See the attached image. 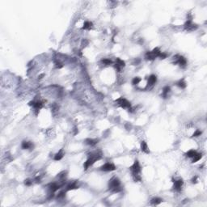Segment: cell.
Listing matches in <instances>:
<instances>
[{
    "mask_svg": "<svg viewBox=\"0 0 207 207\" xmlns=\"http://www.w3.org/2000/svg\"><path fill=\"white\" fill-rule=\"evenodd\" d=\"M131 172H132V176L133 179L135 182L138 181H141L142 178H141V167H140V164L138 163V160H136L135 162L134 163V164L130 168Z\"/></svg>",
    "mask_w": 207,
    "mask_h": 207,
    "instance_id": "cell-1",
    "label": "cell"
},
{
    "mask_svg": "<svg viewBox=\"0 0 207 207\" xmlns=\"http://www.w3.org/2000/svg\"><path fill=\"white\" fill-rule=\"evenodd\" d=\"M102 157V154L100 152H98V151H96V152L95 153H92L90 155H89L88 159H87V160L86 161V162L84 163V164H83V167H84L85 169H87L89 168V167H91L92 165L94 164L95 162H96V160H99V159H100Z\"/></svg>",
    "mask_w": 207,
    "mask_h": 207,
    "instance_id": "cell-2",
    "label": "cell"
},
{
    "mask_svg": "<svg viewBox=\"0 0 207 207\" xmlns=\"http://www.w3.org/2000/svg\"><path fill=\"white\" fill-rule=\"evenodd\" d=\"M109 188L110 190H112L113 193H119V192H121V188L120 180L117 177H113V179H111L109 183Z\"/></svg>",
    "mask_w": 207,
    "mask_h": 207,
    "instance_id": "cell-3",
    "label": "cell"
},
{
    "mask_svg": "<svg viewBox=\"0 0 207 207\" xmlns=\"http://www.w3.org/2000/svg\"><path fill=\"white\" fill-rule=\"evenodd\" d=\"M116 102H117L119 106H121V107L123 108V109H131V104L126 99L121 97V98L117 99V100H116Z\"/></svg>",
    "mask_w": 207,
    "mask_h": 207,
    "instance_id": "cell-4",
    "label": "cell"
},
{
    "mask_svg": "<svg viewBox=\"0 0 207 207\" xmlns=\"http://www.w3.org/2000/svg\"><path fill=\"white\" fill-rule=\"evenodd\" d=\"M115 169L116 166L113 164H111V163H106L105 164H104L100 168V170L104 171V172H112V171H114Z\"/></svg>",
    "mask_w": 207,
    "mask_h": 207,
    "instance_id": "cell-5",
    "label": "cell"
},
{
    "mask_svg": "<svg viewBox=\"0 0 207 207\" xmlns=\"http://www.w3.org/2000/svg\"><path fill=\"white\" fill-rule=\"evenodd\" d=\"M185 28L187 30V31H193V30H195L197 28V25L195 24H193V23L192 22V20H189L185 23Z\"/></svg>",
    "mask_w": 207,
    "mask_h": 207,
    "instance_id": "cell-6",
    "label": "cell"
},
{
    "mask_svg": "<svg viewBox=\"0 0 207 207\" xmlns=\"http://www.w3.org/2000/svg\"><path fill=\"white\" fill-rule=\"evenodd\" d=\"M174 189L175 190L180 192V190H181V187L182 185H183L184 184V181L182 179H180V180H174Z\"/></svg>",
    "mask_w": 207,
    "mask_h": 207,
    "instance_id": "cell-7",
    "label": "cell"
},
{
    "mask_svg": "<svg viewBox=\"0 0 207 207\" xmlns=\"http://www.w3.org/2000/svg\"><path fill=\"white\" fill-rule=\"evenodd\" d=\"M178 58H176V63L179 64V65L180 66H182V67H185V66H186V64H187V61H186V59L185 58H184L183 56H179V55H177Z\"/></svg>",
    "mask_w": 207,
    "mask_h": 207,
    "instance_id": "cell-8",
    "label": "cell"
},
{
    "mask_svg": "<svg viewBox=\"0 0 207 207\" xmlns=\"http://www.w3.org/2000/svg\"><path fill=\"white\" fill-rule=\"evenodd\" d=\"M29 105H33V107L35 108V109H37V110L41 109V108L43 107V104H42V102H41V101H37V102L33 101V102H30Z\"/></svg>",
    "mask_w": 207,
    "mask_h": 207,
    "instance_id": "cell-9",
    "label": "cell"
},
{
    "mask_svg": "<svg viewBox=\"0 0 207 207\" xmlns=\"http://www.w3.org/2000/svg\"><path fill=\"white\" fill-rule=\"evenodd\" d=\"M157 81V77L155 75H151L148 79V86H153Z\"/></svg>",
    "mask_w": 207,
    "mask_h": 207,
    "instance_id": "cell-10",
    "label": "cell"
},
{
    "mask_svg": "<svg viewBox=\"0 0 207 207\" xmlns=\"http://www.w3.org/2000/svg\"><path fill=\"white\" fill-rule=\"evenodd\" d=\"M60 189V185H58L56 183H52L49 185V191L50 193H55L57 190Z\"/></svg>",
    "mask_w": 207,
    "mask_h": 207,
    "instance_id": "cell-11",
    "label": "cell"
},
{
    "mask_svg": "<svg viewBox=\"0 0 207 207\" xmlns=\"http://www.w3.org/2000/svg\"><path fill=\"white\" fill-rule=\"evenodd\" d=\"M98 139H92V138H87L86 140H85V142L87 144V145L89 146H92V147H93V146L96 145V144L98 143Z\"/></svg>",
    "mask_w": 207,
    "mask_h": 207,
    "instance_id": "cell-12",
    "label": "cell"
},
{
    "mask_svg": "<svg viewBox=\"0 0 207 207\" xmlns=\"http://www.w3.org/2000/svg\"><path fill=\"white\" fill-rule=\"evenodd\" d=\"M141 149H142V151H143L144 153H146V154H149L150 153L149 147H148V146H147V142H144V141L142 142Z\"/></svg>",
    "mask_w": 207,
    "mask_h": 207,
    "instance_id": "cell-13",
    "label": "cell"
},
{
    "mask_svg": "<svg viewBox=\"0 0 207 207\" xmlns=\"http://www.w3.org/2000/svg\"><path fill=\"white\" fill-rule=\"evenodd\" d=\"M145 58H146V59H147V60L153 61V60H155V58H156V57L153 54V53L151 52V51H148V52H147V54H146V55H145Z\"/></svg>",
    "mask_w": 207,
    "mask_h": 207,
    "instance_id": "cell-14",
    "label": "cell"
},
{
    "mask_svg": "<svg viewBox=\"0 0 207 207\" xmlns=\"http://www.w3.org/2000/svg\"><path fill=\"white\" fill-rule=\"evenodd\" d=\"M21 147L23 149H30L33 147V144L31 142H27V141H24L22 142V145Z\"/></svg>",
    "mask_w": 207,
    "mask_h": 207,
    "instance_id": "cell-15",
    "label": "cell"
},
{
    "mask_svg": "<svg viewBox=\"0 0 207 207\" xmlns=\"http://www.w3.org/2000/svg\"><path fill=\"white\" fill-rule=\"evenodd\" d=\"M63 156H64L63 151H62V150H60V151H58V152L57 153L56 155H55V156H54V159H55V160H56V161L61 160V159L63 158Z\"/></svg>",
    "mask_w": 207,
    "mask_h": 207,
    "instance_id": "cell-16",
    "label": "cell"
},
{
    "mask_svg": "<svg viewBox=\"0 0 207 207\" xmlns=\"http://www.w3.org/2000/svg\"><path fill=\"white\" fill-rule=\"evenodd\" d=\"M79 189V185H77L76 183H72L67 185V187H66V191L73 190V189Z\"/></svg>",
    "mask_w": 207,
    "mask_h": 207,
    "instance_id": "cell-17",
    "label": "cell"
},
{
    "mask_svg": "<svg viewBox=\"0 0 207 207\" xmlns=\"http://www.w3.org/2000/svg\"><path fill=\"white\" fill-rule=\"evenodd\" d=\"M176 85H177L178 87H180V88L181 89H185L186 86H187V84H186V83L185 82V80L184 79H180V80L178 81L177 83H176Z\"/></svg>",
    "mask_w": 207,
    "mask_h": 207,
    "instance_id": "cell-18",
    "label": "cell"
},
{
    "mask_svg": "<svg viewBox=\"0 0 207 207\" xmlns=\"http://www.w3.org/2000/svg\"><path fill=\"white\" fill-rule=\"evenodd\" d=\"M162 202H163V200L161 198H159V197H154V198L151 199V204L155 205V206H156V205L160 204Z\"/></svg>",
    "mask_w": 207,
    "mask_h": 207,
    "instance_id": "cell-19",
    "label": "cell"
},
{
    "mask_svg": "<svg viewBox=\"0 0 207 207\" xmlns=\"http://www.w3.org/2000/svg\"><path fill=\"white\" fill-rule=\"evenodd\" d=\"M92 23L90 22V21H86L84 23V24H83V29L84 30H90L91 28H92Z\"/></svg>",
    "mask_w": 207,
    "mask_h": 207,
    "instance_id": "cell-20",
    "label": "cell"
},
{
    "mask_svg": "<svg viewBox=\"0 0 207 207\" xmlns=\"http://www.w3.org/2000/svg\"><path fill=\"white\" fill-rule=\"evenodd\" d=\"M169 92H170V87H169L168 86L164 87V89H163V94H162L163 97L167 98V96H168Z\"/></svg>",
    "mask_w": 207,
    "mask_h": 207,
    "instance_id": "cell-21",
    "label": "cell"
},
{
    "mask_svg": "<svg viewBox=\"0 0 207 207\" xmlns=\"http://www.w3.org/2000/svg\"><path fill=\"white\" fill-rule=\"evenodd\" d=\"M202 154L197 153V152L196 155H195L193 157V163H196V162H197V161L200 160V159H202Z\"/></svg>",
    "mask_w": 207,
    "mask_h": 207,
    "instance_id": "cell-22",
    "label": "cell"
},
{
    "mask_svg": "<svg viewBox=\"0 0 207 207\" xmlns=\"http://www.w3.org/2000/svg\"><path fill=\"white\" fill-rule=\"evenodd\" d=\"M196 154H197L196 151H194V150H191V151H189L187 153H186V156L189 157V158H193Z\"/></svg>",
    "mask_w": 207,
    "mask_h": 207,
    "instance_id": "cell-23",
    "label": "cell"
},
{
    "mask_svg": "<svg viewBox=\"0 0 207 207\" xmlns=\"http://www.w3.org/2000/svg\"><path fill=\"white\" fill-rule=\"evenodd\" d=\"M151 52L153 53V54L155 55V56L156 57V58H159V55H160V54H161V53H162V52H161V51H160V49H159V48H155L152 51H151Z\"/></svg>",
    "mask_w": 207,
    "mask_h": 207,
    "instance_id": "cell-24",
    "label": "cell"
},
{
    "mask_svg": "<svg viewBox=\"0 0 207 207\" xmlns=\"http://www.w3.org/2000/svg\"><path fill=\"white\" fill-rule=\"evenodd\" d=\"M116 64L118 65L119 66H121V67H124V66H125V62L123 60L120 59V58H117V60H116Z\"/></svg>",
    "mask_w": 207,
    "mask_h": 207,
    "instance_id": "cell-25",
    "label": "cell"
},
{
    "mask_svg": "<svg viewBox=\"0 0 207 207\" xmlns=\"http://www.w3.org/2000/svg\"><path fill=\"white\" fill-rule=\"evenodd\" d=\"M102 62H103L104 65H106V66H109V65H111V64H113V61L110 60V59H108V58L103 59V60H102Z\"/></svg>",
    "mask_w": 207,
    "mask_h": 207,
    "instance_id": "cell-26",
    "label": "cell"
},
{
    "mask_svg": "<svg viewBox=\"0 0 207 207\" xmlns=\"http://www.w3.org/2000/svg\"><path fill=\"white\" fill-rule=\"evenodd\" d=\"M140 81H141V79H140L139 77H135L134 78V79L132 80V83L134 85H136V84H138V83H140Z\"/></svg>",
    "mask_w": 207,
    "mask_h": 207,
    "instance_id": "cell-27",
    "label": "cell"
},
{
    "mask_svg": "<svg viewBox=\"0 0 207 207\" xmlns=\"http://www.w3.org/2000/svg\"><path fill=\"white\" fill-rule=\"evenodd\" d=\"M32 183H33L32 180H29V179H27V180H24V184H25V185H27V186H30L32 185Z\"/></svg>",
    "mask_w": 207,
    "mask_h": 207,
    "instance_id": "cell-28",
    "label": "cell"
},
{
    "mask_svg": "<svg viewBox=\"0 0 207 207\" xmlns=\"http://www.w3.org/2000/svg\"><path fill=\"white\" fill-rule=\"evenodd\" d=\"M167 56H168V55H167V54H165V53H161L159 58H160V59H165V58H167Z\"/></svg>",
    "mask_w": 207,
    "mask_h": 207,
    "instance_id": "cell-29",
    "label": "cell"
},
{
    "mask_svg": "<svg viewBox=\"0 0 207 207\" xmlns=\"http://www.w3.org/2000/svg\"><path fill=\"white\" fill-rule=\"evenodd\" d=\"M201 134H202V131H201V130H197L196 132L193 134V137H198V136H201Z\"/></svg>",
    "mask_w": 207,
    "mask_h": 207,
    "instance_id": "cell-30",
    "label": "cell"
},
{
    "mask_svg": "<svg viewBox=\"0 0 207 207\" xmlns=\"http://www.w3.org/2000/svg\"><path fill=\"white\" fill-rule=\"evenodd\" d=\"M65 193H66V192H65V191L61 192L58 195V198H63V197H65Z\"/></svg>",
    "mask_w": 207,
    "mask_h": 207,
    "instance_id": "cell-31",
    "label": "cell"
},
{
    "mask_svg": "<svg viewBox=\"0 0 207 207\" xmlns=\"http://www.w3.org/2000/svg\"><path fill=\"white\" fill-rule=\"evenodd\" d=\"M87 45H88V41H87V40H86V39H84L83 41V42H82V45H83V47H86L87 46Z\"/></svg>",
    "mask_w": 207,
    "mask_h": 207,
    "instance_id": "cell-32",
    "label": "cell"
},
{
    "mask_svg": "<svg viewBox=\"0 0 207 207\" xmlns=\"http://www.w3.org/2000/svg\"><path fill=\"white\" fill-rule=\"evenodd\" d=\"M55 65H56V67L58 68V69H60V68H62V66H63V65H62V63H60L59 62H57L56 63H55Z\"/></svg>",
    "mask_w": 207,
    "mask_h": 207,
    "instance_id": "cell-33",
    "label": "cell"
},
{
    "mask_svg": "<svg viewBox=\"0 0 207 207\" xmlns=\"http://www.w3.org/2000/svg\"><path fill=\"white\" fill-rule=\"evenodd\" d=\"M197 176H195V177H193V179L192 180V182H193V184H196L197 183Z\"/></svg>",
    "mask_w": 207,
    "mask_h": 207,
    "instance_id": "cell-34",
    "label": "cell"
},
{
    "mask_svg": "<svg viewBox=\"0 0 207 207\" xmlns=\"http://www.w3.org/2000/svg\"><path fill=\"white\" fill-rule=\"evenodd\" d=\"M43 76H44V75H40V76H39V79H42V77H43Z\"/></svg>",
    "mask_w": 207,
    "mask_h": 207,
    "instance_id": "cell-35",
    "label": "cell"
}]
</instances>
